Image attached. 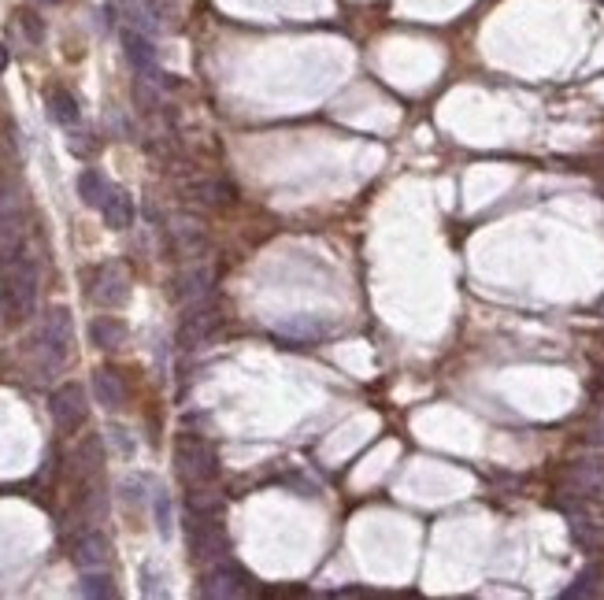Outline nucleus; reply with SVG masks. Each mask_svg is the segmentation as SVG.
I'll list each match as a JSON object with an SVG mask.
<instances>
[{"mask_svg": "<svg viewBox=\"0 0 604 600\" xmlns=\"http://www.w3.org/2000/svg\"><path fill=\"white\" fill-rule=\"evenodd\" d=\"M175 463L178 475L186 478L189 486H208L219 478V456H215L212 441H204L201 434H182L175 441Z\"/></svg>", "mask_w": 604, "mask_h": 600, "instance_id": "f257e3e1", "label": "nucleus"}, {"mask_svg": "<svg viewBox=\"0 0 604 600\" xmlns=\"http://www.w3.org/2000/svg\"><path fill=\"white\" fill-rule=\"evenodd\" d=\"M38 293H41V271H38V263L23 252V256L12 263L8 278H4V304H8L12 319L34 315V308H38Z\"/></svg>", "mask_w": 604, "mask_h": 600, "instance_id": "f03ea898", "label": "nucleus"}, {"mask_svg": "<svg viewBox=\"0 0 604 600\" xmlns=\"http://www.w3.org/2000/svg\"><path fill=\"white\" fill-rule=\"evenodd\" d=\"M71 345H75L71 312H67V308H49L45 319H41V334H38V349H41V360H45V371L63 367L67 356H71Z\"/></svg>", "mask_w": 604, "mask_h": 600, "instance_id": "7ed1b4c3", "label": "nucleus"}, {"mask_svg": "<svg viewBox=\"0 0 604 600\" xmlns=\"http://www.w3.org/2000/svg\"><path fill=\"white\" fill-rule=\"evenodd\" d=\"M189 552L193 560H223L230 552L227 526L219 523V515H193L189 523Z\"/></svg>", "mask_w": 604, "mask_h": 600, "instance_id": "20e7f679", "label": "nucleus"}, {"mask_svg": "<svg viewBox=\"0 0 604 600\" xmlns=\"http://www.w3.org/2000/svg\"><path fill=\"white\" fill-rule=\"evenodd\" d=\"M49 412H52V423H56V430H63V434H75L78 426L86 423V412H89L82 386L67 382V386L56 389V393H52V400H49Z\"/></svg>", "mask_w": 604, "mask_h": 600, "instance_id": "39448f33", "label": "nucleus"}, {"mask_svg": "<svg viewBox=\"0 0 604 600\" xmlns=\"http://www.w3.org/2000/svg\"><path fill=\"white\" fill-rule=\"evenodd\" d=\"M219 323H223L219 308H212V304H197V308L182 319V326H178V341H182V349H197V345H204V341L219 330Z\"/></svg>", "mask_w": 604, "mask_h": 600, "instance_id": "423d86ee", "label": "nucleus"}, {"mask_svg": "<svg viewBox=\"0 0 604 600\" xmlns=\"http://www.w3.org/2000/svg\"><path fill=\"white\" fill-rule=\"evenodd\" d=\"M130 297V275H126L119 263H104L97 278H93V300L101 308H119Z\"/></svg>", "mask_w": 604, "mask_h": 600, "instance_id": "0eeeda50", "label": "nucleus"}, {"mask_svg": "<svg viewBox=\"0 0 604 600\" xmlns=\"http://www.w3.org/2000/svg\"><path fill=\"white\" fill-rule=\"evenodd\" d=\"M201 593L208 600H234V597H245L249 593V578L241 567H230V563H219L215 571H208L204 578Z\"/></svg>", "mask_w": 604, "mask_h": 600, "instance_id": "6e6552de", "label": "nucleus"}, {"mask_svg": "<svg viewBox=\"0 0 604 600\" xmlns=\"http://www.w3.org/2000/svg\"><path fill=\"white\" fill-rule=\"evenodd\" d=\"M123 45H126V60H130V67H134L145 82H160V75H156V49H152V41L145 38V34H138V30H126Z\"/></svg>", "mask_w": 604, "mask_h": 600, "instance_id": "1a4fd4ad", "label": "nucleus"}, {"mask_svg": "<svg viewBox=\"0 0 604 600\" xmlns=\"http://www.w3.org/2000/svg\"><path fill=\"white\" fill-rule=\"evenodd\" d=\"M212 286H215V271L208 263H193L178 275V297L189 300V304H204L212 297Z\"/></svg>", "mask_w": 604, "mask_h": 600, "instance_id": "9d476101", "label": "nucleus"}, {"mask_svg": "<svg viewBox=\"0 0 604 600\" xmlns=\"http://www.w3.org/2000/svg\"><path fill=\"white\" fill-rule=\"evenodd\" d=\"M571 493L586 500H604V463H575L571 467Z\"/></svg>", "mask_w": 604, "mask_h": 600, "instance_id": "9b49d317", "label": "nucleus"}, {"mask_svg": "<svg viewBox=\"0 0 604 600\" xmlns=\"http://www.w3.org/2000/svg\"><path fill=\"white\" fill-rule=\"evenodd\" d=\"M108 556H112V549H108V538H104V534H97V530H89V534H82V538L75 541V563L82 567V571L108 567Z\"/></svg>", "mask_w": 604, "mask_h": 600, "instance_id": "f8f14e48", "label": "nucleus"}, {"mask_svg": "<svg viewBox=\"0 0 604 600\" xmlns=\"http://www.w3.org/2000/svg\"><path fill=\"white\" fill-rule=\"evenodd\" d=\"M104 212V223L112 226V230H126V226L134 223V200L126 189H108V200L101 204Z\"/></svg>", "mask_w": 604, "mask_h": 600, "instance_id": "ddd939ff", "label": "nucleus"}, {"mask_svg": "<svg viewBox=\"0 0 604 600\" xmlns=\"http://www.w3.org/2000/svg\"><path fill=\"white\" fill-rule=\"evenodd\" d=\"M567 519H571V538L579 541L582 549L604 552V526H601V523L586 519V515L575 512V508H567Z\"/></svg>", "mask_w": 604, "mask_h": 600, "instance_id": "4468645a", "label": "nucleus"}, {"mask_svg": "<svg viewBox=\"0 0 604 600\" xmlns=\"http://www.w3.org/2000/svg\"><path fill=\"white\" fill-rule=\"evenodd\" d=\"M93 393H97V400H101L104 408H123L126 404V386H123V378L115 375V371H108V367H104V371H97V375H93Z\"/></svg>", "mask_w": 604, "mask_h": 600, "instance_id": "2eb2a0df", "label": "nucleus"}, {"mask_svg": "<svg viewBox=\"0 0 604 600\" xmlns=\"http://www.w3.org/2000/svg\"><path fill=\"white\" fill-rule=\"evenodd\" d=\"M89 338H93L97 349H119L126 341V323L115 319V315H101V319H93V326H89Z\"/></svg>", "mask_w": 604, "mask_h": 600, "instance_id": "dca6fc26", "label": "nucleus"}, {"mask_svg": "<svg viewBox=\"0 0 604 600\" xmlns=\"http://www.w3.org/2000/svg\"><path fill=\"white\" fill-rule=\"evenodd\" d=\"M327 326L319 323L315 315H290V319H282L278 323V334H286V338H301V341H312L319 338Z\"/></svg>", "mask_w": 604, "mask_h": 600, "instance_id": "f3484780", "label": "nucleus"}, {"mask_svg": "<svg viewBox=\"0 0 604 600\" xmlns=\"http://www.w3.org/2000/svg\"><path fill=\"white\" fill-rule=\"evenodd\" d=\"M78 197L86 200L89 208H101L104 200H108V182L97 171H82L78 175Z\"/></svg>", "mask_w": 604, "mask_h": 600, "instance_id": "a211bd4d", "label": "nucleus"}, {"mask_svg": "<svg viewBox=\"0 0 604 600\" xmlns=\"http://www.w3.org/2000/svg\"><path fill=\"white\" fill-rule=\"evenodd\" d=\"M49 112L56 123L63 126H75L78 123V100L67 93V89H52L49 93Z\"/></svg>", "mask_w": 604, "mask_h": 600, "instance_id": "6ab92c4d", "label": "nucleus"}, {"mask_svg": "<svg viewBox=\"0 0 604 600\" xmlns=\"http://www.w3.org/2000/svg\"><path fill=\"white\" fill-rule=\"evenodd\" d=\"M189 515H219L223 512V497L204 486H193V493H186Z\"/></svg>", "mask_w": 604, "mask_h": 600, "instance_id": "aec40b11", "label": "nucleus"}, {"mask_svg": "<svg viewBox=\"0 0 604 600\" xmlns=\"http://www.w3.org/2000/svg\"><path fill=\"white\" fill-rule=\"evenodd\" d=\"M175 238H178V245L189 252V256H197V252L208 245L201 223H193V219H178V223H175Z\"/></svg>", "mask_w": 604, "mask_h": 600, "instance_id": "412c9836", "label": "nucleus"}, {"mask_svg": "<svg viewBox=\"0 0 604 600\" xmlns=\"http://www.w3.org/2000/svg\"><path fill=\"white\" fill-rule=\"evenodd\" d=\"M601 593V567H586L579 578H575V586L564 589V600H579V597H597Z\"/></svg>", "mask_w": 604, "mask_h": 600, "instance_id": "4be33fe9", "label": "nucleus"}, {"mask_svg": "<svg viewBox=\"0 0 604 600\" xmlns=\"http://www.w3.org/2000/svg\"><path fill=\"white\" fill-rule=\"evenodd\" d=\"M23 256V238H19V226L0 223V263H15Z\"/></svg>", "mask_w": 604, "mask_h": 600, "instance_id": "5701e85b", "label": "nucleus"}, {"mask_svg": "<svg viewBox=\"0 0 604 600\" xmlns=\"http://www.w3.org/2000/svg\"><path fill=\"white\" fill-rule=\"evenodd\" d=\"M78 589H82V597H101V600L115 597L112 578L104 575L101 567H97V571H86V578H82V582H78Z\"/></svg>", "mask_w": 604, "mask_h": 600, "instance_id": "b1692460", "label": "nucleus"}, {"mask_svg": "<svg viewBox=\"0 0 604 600\" xmlns=\"http://www.w3.org/2000/svg\"><path fill=\"white\" fill-rule=\"evenodd\" d=\"M23 208V200L12 186H0V223H15V215Z\"/></svg>", "mask_w": 604, "mask_h": 600, "instance_id": "393cba45", "label": "nucleus"}, {"mask_svg": "<svg viewBox=\"0 0 604 600\" xmlns=\"http://www.w3.org/2000/svg\"><path fill=\"white\" fill-rule=\"evenodd\" d=\"M197 193H201L204 204H215V208L234 200V197H230V186H223V182H201V186H197Z\"/></svg>", "mask_w": 604, "mask_h": 600, "instance_id": "a878e982", "label": "nucleus"}, {"mask_svg": "<svg viewBox=\"0 0 604 600\" xmlns=\"http://www.w3.org/2000/svg\"><path fill=\"white\" fill-rule=\"evenodd\" d=\"M156 526H160V534H171V500H167V493H160L156 497Z\"/></svg>", "mask_w": 604, "mask_h": 600, "instance_id": "bb28decb", "label": "nucleus"}, {"mask_svg": "<svg viewBox=\"0 0 604 600\" xmlns=\"http://www.w3.org/2000/svg\"><path fill=\"white\" fill-rule=\"evenodd\" d=\"M19 23L26 26V34H30V41H41V23L34 19V12H19Z\"/></svg>", "mask_w": 604, "mask_h": 600, "instance_id": "cd10ccee", "label": "nucleus"}, {"mask_svg": "<svg viewBox=\"0 0 604 600\" xmlns=\"http://www.w3.org/2000/svg\"><path fill=\"white\" fill-rule=\"evenodd\" d=\"M8 67V52H4V45H0V71Z\"/></svg>", "mask_w": 604, "mask_h": 600, "instance_id": "c85d7f7f", "label": "nucleus"}, {"mask_svg": "<svg viewBox=\"0 0 604 600\" xmlns=\"http://www.w3.org/2000/svg\"><path fill=\"white\" fill-rule=\"evenodd\" d=\"M597 441H604V423H601V426H597Z\"/></svg>", "mask_w": 604, "mask_h": 600, "instance_id": "c756f323", "label": "nucleus"}, {"mask_svg": "<svg viewBox=\"0 0 604 600\" xmlns=\"http://www.w3.org/2000/svg\"><path fill=\"white\" fill-rule=\"evenodd\" d=\"M41 4H63V0H41Z\"/></svg>", "mask_w": 604, "mask_h": 600, "instance_id": "7c9ffc66", "label": "nucleus"}, {"mask_svg": "<svg viewBox=\"0 0 604 600\" xmlns=\"http://www.w3.org/2000/svg\"><path fill=\"white\" fill-rule=\"evenodd\" d=\"M601 4H604V0H601Z\"/></svg>", "mask_w": 604, "mask_h": 600, "instance_id": "2f4dec72", "label": "nucleus"}]
</instances>
